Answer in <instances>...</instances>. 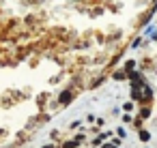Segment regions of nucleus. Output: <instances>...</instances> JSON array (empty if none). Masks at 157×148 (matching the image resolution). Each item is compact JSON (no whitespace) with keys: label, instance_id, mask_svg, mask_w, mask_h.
<instances>
[{"label":"nucleus","instance_id":"1","mask_svg":"<svg viewBox=\"0 0 157 148\" xmlns=\"http://www.w3.org/2000/svg\"><path fill=\"white\" fill-rule=\"evenodd\" d=\"M71 101V92H63L60 94V103H69Z\"/></svg>","mask_w":157,"mask_h":148},{"label":"nucleus","instance_id":"2","mask_svg":"<svg viewBox=\"0 0 157 148\" xmlns=\"http://www.w3.org/2000/svg\"><path fill=\"white\" fill-rule=\"evenodd\" d=\"M148 137H151L148 131H140V139H142V142H148Z\"/></svg>","mask_w":157,"mask_h":148},{"label":"nucleus","instance_id":"3","mask_svg":"<svg viewBox=\"0 0 157 148\" xmlns=\"http://www.w3.org/2000/svg\"><path fill=\"white\" fill-rule=\"evenodd\" d=\"M148 116H151V109L144 107V109H142V118H148Z\"/></svg>","mask_w":157,"mask_h":148},{"label":"nucleus","instance_id":"4","mask_svg":"<svg viewBox=\"0 0 157 148\" xmlns=\"http://www.w3.org/2000/svg\"><path fill=\"white\" fill-rule=\"evenodd\" d=\"M75 146H78V142H67L65 144V148H75Z\"/></svg>","mask_w":157,"mask_h":148},{"label":"nucleus","instance_id":"5","mask_svg":"<svg viewBox=\"0 0 157 148\" xmlns=\"http://www.w3.org/2000/svg\"><path fill=\"white\" fill-rule=\"evenodd\" d=\"M101 148H118V146H116V144H103Z\"/></svg>","mask_w":157,"mask_h":148},{"label":"nucleus","instance_id":"6","mask_svg":"<svg viewBox=\"0 0 157 148\" xmlns=\"http://www.w3.org/2000/svg\"><path fill=\"white\" fill-rule=\"evenodd\" d=\"M43 148H52V146H50V144H48V146H43Z\"/></svg>","mask_w":157,"mask_h":148}]
</instances>
